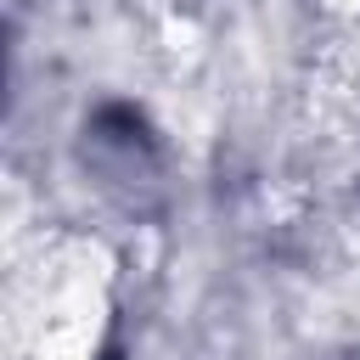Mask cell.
<instances>
[{"label": "cell", "instance_id": "6da1fadb", "mask_svg": "<svg viewBox=\"0 0 360 360\" xmlns=\"http://www.w3.org/2000/svg\"><path fill=\"white\" fill-rule=\"evenodd\" d=\"M96 338H101V298L79 281L51 304L45 332H39V360H90Z\"/></svg>", "mask_w": 360, "mask_h": 360}, {"label": "cell", "instance_id": "7a4b0ae2", "mask_svg": "<svg viewBox=\"0 0 360 360\" xmlns=\"http://www.w3.org/2000/svg\"><path fill=\"white\" fill-rule=\"evenodd\" d=\"M326 11H338V17H360V0H321Z\"/></svg>", "mask_w": 360, "mask_h": 360}]
</instances>
